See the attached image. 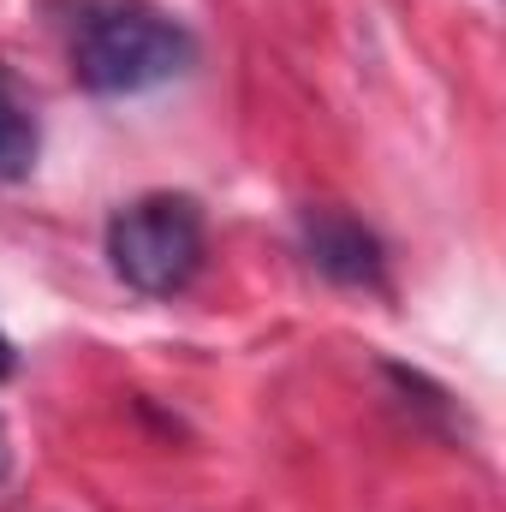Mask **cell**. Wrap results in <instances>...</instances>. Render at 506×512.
I'll list each match as a JSON object with an SVG mask.
<instances>
[{"instance_id":"cell-6","label":"cell","mask_w":506,"mask_h":512,"mask_svg":"<svg viewBox=\"0 0 506 512\" xmlns=\"http://www.w3.org/2000/svg\"><path fill=\"white\" fill-rule=\"evenodd\" d=\"M0 477H6V429H0Z\"/></svg>"},{"instance_id":"cell-4","label":"cell","mask_w":506,"mask_h":512,"mask_svg":"<svg viewBox=\"0 0 506 512\" xmlns=\"http://www.w3.org/2000/svg\"><path fill=\"white\" fill-rule=\"evenodd\" d=\"M36 149H42L36 114H30V102L18 96V84L0 72V185L24 179V173L36 167Z\"/></svg>"},{"instance_id":"cell-5","label":"cell","mask_w":506,"mask_h":512,"mask_svg":"<svg viewBox=\"0 0 506 512\" xmlns=\"http://www.w3.org/2000/svg\"><path fill=\"white\" fill-rule=\"evenodd\" d=\"M12 364H18V352H12V340H6V334H0V382H6V376H12Z\"/></svg>"},{"instance_id":"cell-3","label":"cell","mask_w":506,"mask_h":512,"mask_svg":"<svg viewBox=\"0 0 506 512\" xmlns=\"http://www.w3.org/2000/svg\"><path fill=\"white\" fill-rule=\"evenodd\" d=\"M298 233H304V256L334 286H358V292H381L387 286V251H381V239L358 215L322 203V209H304Z\"/></svg>"},{"instance_id":"cell-1","label":"cell","mask_w":506,"mask_h":512,"mask_svg":"<svg viewBox=\"0 0 506 512\" xmlns=\"http://www.w3.org/2000/svg\"><path fill=\"white\" fill-rule=\"evenodd\" d=\"M66 66L90 96H137L191 72V30L155 0H60Z\"/></svg>"},{"instance_id":"cell-2","label":"cell","mask_w":506,"mask_h":512,"mask_svg":"<svg viewBox=\"0 0 506 512\" xmlns=\"http://www.w3.org/2000/svg\"><path fill=\"white\" fill-rule=\"evenodd\" d=\"M108 262L143 298H179L203 262H209V227L203 209L179 191H149L108 221Z\"/></svg>"}]
</instances>
